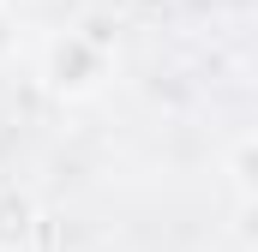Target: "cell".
Masks as SVG:
<instances>
[{
    "mask_svg": "<svg viewBox=\"0 0 258 252\" xmlns=\"http://www.w3.org/2000/svg\"><path fill=\"white\" fill-rule=\"evenodd\" d=\"M102 78H108V48H102L96 36L66 30L60 42L48 48V84H54L60 96H84V90H96Z\"/></svg>",
    "mask_w": 258,
    "mask_h": 252,
    "instance_id": "6da1fadb",
    "label": "cell"
},
{
    "mask_svg": "<svg viewBox=\"0 0 258 252\" xmlns=\"http://www.w3.org/2000/svg\"><path fill=\"white\" fill-rule=\"evenodd\" d=\"M24 234H30V198L12 192V186H0V252H12Z\"/></svg>",
    "mask_w": 258,
    "mask_h": 252,
    "instance_id": "7a4b0ae2",
    "label": "cell"
},
{
    "mask_svg": "<svg viewBox=\"0 0 258 252\" xmlns=\"http://www.w3.org/2000/svg\"><path fill=\"white\" fill-rule=\"evenodd\" d=\"M234 180H240V192L258 198V138H246V144L234 150Z\"/></svg>",
    "mask_w": 258,
    "mask_h": 252,
    "instance_id": "3957f363",
    "label": "cell"
},
{
    "mask_svg": "<svg viewBox=\"0 0 258 252\" xmlns=\"http://www.w3.org/2000/svg\"><path fill=\"white\" fill-rule=\"evenodd\" d=\"M12 42H18V36H12V18H6V12H0V60H6V54H12Z\"/></svg>",
    "mask_w": 258,
    "mask_h": 252,
    "instance_id": "277c9868",
    "label": "cell"
}]
</instances>
